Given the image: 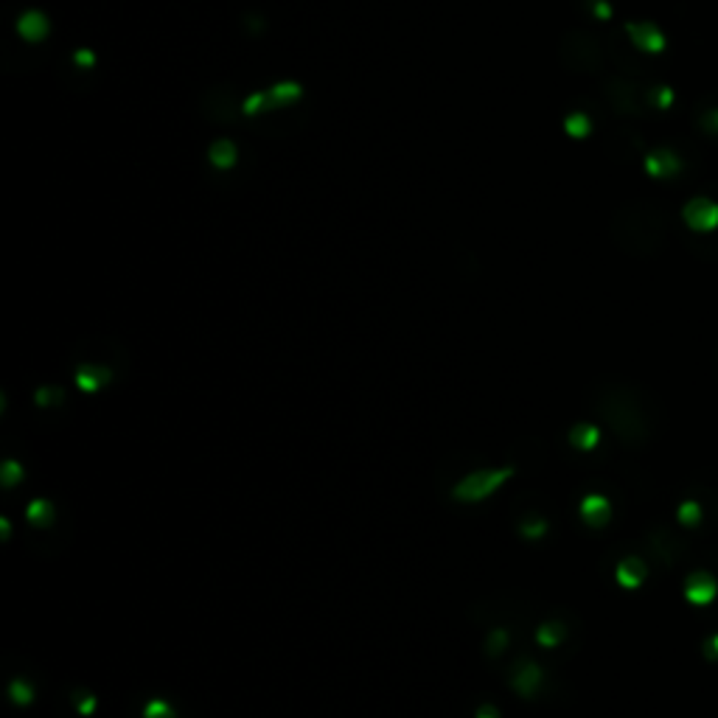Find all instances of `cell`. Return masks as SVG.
Returning <instances> with one entry per match:
<instances>
[{
	"label": "cell",
	"instance_id": "1",
	"mask_svg": "<svg viewBox=\"0 0 718 718\" xmlns=\"http://www.w3.org/2000/svg\"><path fill=\"white\" fill-rule=\"evenodd\" d=\"M665 230H668L665 214L657 205L642 202V199L626 202L612 219L615 241L634 256H648V253L660 250L665 241Z\"/></svg>",
	"mask_w": 718,
	"mask_h": 718
},
{
	"label": "cell",
	"instance_id": "2",
	"mask_svg": "<svg viewBox=\"0 0 718 718\" xmlns=\"http://www.w3.org/2000/svg\"><path fill=\"white\" fill-rule=\"evenodd\" d=\"M558 56L567 65V71H576V73H598L606 59L600 40L586 28H570L561 37Z\"/></svg>",
	"mask_w": 718,
	"mask_h": 718
},
{
	"label": "cell",
	"instance_id": "3",
	"mask_svg": "<svg viewBox=\"0 0 718 718\" xmlns=\"http://www.w3.org/2000/svg\"><path fill=\"white\" fill-rule=\"evenodd\" d=\"M511 474H514V469H477V472H472V474H466L463 480H457L454 483V489H452V496L457 499V502H466V505H474V502H483V499H489L496 489H502L508 480H511Z\"/></svg>",
	"mask_w": 718,
	"mask_h": 718
},
{
	"label": "cell",
	"instance_id": "4",
	"mask_svg": "<svg viewBox=\"0 0 718 718\" xmlns=\"http://www.w3.org/2000/svg\"><path fill=\"white\" fill-rule=\"evenodd\" d=\"M603 93H606L612 110L620 113V115H642V113L648 110L645 90L640 88L637 82L626 79V76L606 79V82H603Z\"/></svg>",
	"mask_w": 718,
	"mask_h": 718
},
{
	"label": "cell",
	"instance_id": "5",
	"mask_svg": "<svg viewBox=\"0 0 718 718\" xmlns=\"http://www.w3.org/2000/svg\"><path fill=\"white\" fill-rule=\"evenodd\" d=\"M682 219L687 222L690 230L696 233H707L718 227V202L707 199V197H696L682 208Z\"/></svg>",
	"mask_w": 718,
	"mask_h": 718
},
{
	"label": "cell",
	"instance_id": "6",
	"mask_svg": "<svg viewBox=\"0 0 718 718\" xmlns=\"http://www.w3.org/2000/svg\"><path fill=\"white\" fill-rule=\"evenodd\" d=\"M645 172L651 175V177L657 180H668V177H676L679 172H682V157L671 152V149H654V152H648L645 155Z\"/></svg>",
	"mask_w": 718,
	"mask_h": 718
},
{
	"label": "cell",
	"instance_id": "7",
	"mask_svg": "<svg viewBox=\"0 0 718 718\" xmlns=\"http://www.w3.org/2000/svg\"><path fill=\"white\" fill-rule=\"evenodd\" d=\"M626 34L634 48L648 51V53H660L665 48V34L654 26V23H628Z\"/></svg>",
	"mask_w": 718,
	"mask_h": 718
},
{
	"label": "cell",
	"instance_id": "8",
	"mask_svg": "<svg viewBox=\"0 0 718 718\" xmlns=\"http://www.w3.org/2000/svg\"><path fill=\"white\" fill-rule=\"evenodd\" d=\"M541 679H544V671L538 668L536 662H531V660H522V662L516 665L514 676H511V685H514V690H516L519 696L531 699V696H536V693H538V687H541Z\"/></svg>",
	"mask_w": 718,
	"mask_h": 718
},
{
	"label": "cell",
	"instance_id": "9",
	"mask_svg": "<svg viewBox=\"0 0 718 718\" xmlns=\"http://www.w3.org/2000/svg\"><path fill=\"white\" fill-rule=\"evenodd\" d=\"M609 516H612V505H609V499H606V496H600V494H589V496H583L581 519L589 525V528H603V525L609 522Z\"/></svg>",
	"mask_w": 718,
	"mask_h": 718
},
{
	"label": "cell",
	"instance_id": "10",
	"mask_svg": "<svg viewBox=\"0 0 718 718\" xmlns=\"http://www.w3.org/2000/svg\"><path fill=\"white\" fill-rule=\"evenodd\" d=\"M113 379V373L101 365H79L76 368V387L82 393H98L101 387H107Z\"/></svg>",
	"mask_w": 718,
	"mask_h": 718
},
{
	"label": "cell",
	"instance_id": "11",
	"mask_svg": "<svg viewBox=\"0 0 718 718\" xmlns=\"http://www.w3.org/2000/svg\"><path fill=\"white\" fill-rule=\"evenodd\" d=\"M645 578V564L640 561V558H623L620 564H618V581L628 586V589H634V586H640V581Z\"/></svg>",
	"mask_w": 718,
	"mask_h": 718
},
{
	"label": "cell",
	"instance_id": "12",
	"mask_svg": "<svg viewBox=\"0 0 718 718\" xmlns=\"http://www.w3.org/2000/svg\"><path fill=\"white\" fill-rule=\"evenodd\" d=\"M45 31H48V20H45V14H40V11H28V14H23V17H20V34H23L26 40L37 43L40 37H45Z\"/></svg>",
	"mask_w": 718,
	"mask_h": 718
},
{
	"label": "cell",
	"instance_id": "13",
	"mask_svg": "<svg viewBox=\"0 0 718 718\" xmlns=\"http://www.w3.org/2000/svg\"><path fill=\"white\" fill-rule=\"evenodd\" d=\"M26 519L34 528H48L53 522V505L48 499H31V505L26 508Z\"/></svg>",
	"mask_w": 718,
	"mask_h": 718
},
{
	"label": "cell",
	"instance_id": "14",
	"mask_svg": "<svg viewBox=\"0 0 718 718\" xmlns=\"http://www.w3.org/2000/svg\"><path fill=\"white\" fill-rule=\"evenodd\" d=\"M600 441V432H598V427H592V424H576L573 430H570V444L576 449H592L595 444Z\"/></svg>",
	"mask_w": 718,
	"mask_h": 718
},
{
	"label": "cell",
	"instance_id": "15",
	"mask_svg": "<svg viewBox=\"0 0 718 718\" xmlns=\"http://www.w3.org/2000/svg\"><path fill=\"white\" fill-rule=\"evenodd\" d=\"M567 637V628L561 626L558 620H547V623H541L536 628V640L538 645H544V648H553V645H558L561 640Z\"/></svg>",
	"mask_w": 718,
	"mask_h": 718
},
{
	"label": "cell",
	"instance_id": "16",
	"mask_svg": "<svg viewBox=\"0 0 718 718\" xmlns=\"http://www.w3.org/2000/svg\"><path fill=\"white\" fill-rule=\"evenodd\" d=\"M713 578H707V576H693L690 581H687V598L690 600H696V603H704V600H710L713 598Z\"/></svg>",
	"mask_w": 718,
	"mask_h": 718
},
{
	"label": "cell",
	"instance_id": "17",
	"mask_svg": "<svg viewBox=\"0 0 718 718\" xmlns=\"http://www.w3.org/2000/svg\"><path fill=\"white\" fill-rule=\"evenodd\" d=\"M9 699H11L17 707H28V704L34 702V687H31V682H26V679H11V685H9Z\"/></svg>",
	"mask_w": 718,
	"mask_h": 718
},
{
	"label": "cell",
	"instance_id": "18",
	"mask_svg": "<svg viewBox=\"0 0 718 718\" xmlns=\"http://www.w3.org/2000/svg\"><path fill=\"white\" fill-rule=\"evenodd\" d=\"M208 157H211V163L214 166H233V160H236V146L230 143V140H217L214 146H211V152H208Z\"/></svg>",
	"mask_w": 718,
	"mask_h": 718
},
{
	"label": "cell",
	"instance_id": "19",
	"mask_svg": "<svg viewBox=\"0 0 718 718\" xmlns=\"http://www.w3.org/2000/svg\"><path fill=\"white\" fill-rule=\"evenodd\" d=\"M645 101H648V110H668L673 104V90L671 88H648L645 90Z\"/></svg>",
	"mask_w": 718,
	"mask_h": 718
},
{
	"label": "cell",
	"instance_id": "20",
	"mask_svg": "<svg viewBox=\"0 0 718 718\" xmlns=\"http://www.w3.org/2000/svg\"><path fill=\"white\" fill-rule=\"evenodd\" d=\"M696 124L699 130L710 137H718V107H704L696 113Z\"/></svg>",
	"mask_w": 718,
	"mask_h": 718
},
{
	"label": "cell",
	"instance_id": "21",
	"mask_svg": "<svg viewBox=\"0 0 718 718\" xmlns=\"http://www.w3.org/2000/svg\"><path fill=\"white\" fill-rule=\"evenodd\" d=\"M143 718H177V710L166 699H152L143 707Z\"/></svg>",
	"mask_w": 718,
	"mask_h": 718
},
{
	"label": "cell",
	"instance_id": "22",
	"mask_svg": "<svg viewBox=\"0 0 718 718\" xmlns=\"http://www.w3.org/2000/svg\"><path fill=\"white\" fill-rule=\"evenodd\" d=\"M519 534L525 538H538L547 534V522L541 519V516H528V519H522L519 522Z\"/></svg>",
	"mask_w": 718,
	"mask_h": 718
},
{
	"label": "cell",
	"instance_id": "23",
	"mask_svg": "<svg viewBox=\"0 0 718 718\" xmlns=\"http://www.w3.org/2000/svg\"><path fill=\"white\" fill-rule=\"evenodd\" d=\"M23 474H26V472H23V466H20L17 460H6L3 469H0V477H3V486H6V489L17 486V483L23 480Z\"/></svg>",
	"mask_w": 718,
	"mask_h": 718
},
{
	"label": "cell",
	"instance_id": "24",
	"mask_svg": "<svg viewBox=\"0 0 718 718\" xmlns=\"http://www.w3.org/2000/svg\"><path fill=\"white\" fill-rule=\"evenodd\" d=\"M564 127H567V132L573 135V137H583V135H589V118L583 113H573L564 121Z\"/></svg>",
	"mask_w": 718,
	"mask_h": 718
},
{
	"label": "cell",
	"instance_id": "25",
	"mask_svg": "<svg viewBox=\"0 0 718 718\" xmlns=\"http://www.w3.org/2000/svg\"><path fill=\"white\" fill-rule=\"evenodd\" d=\"M505 645H508V631L505 628H494L491 634H489V642H486L489 657H499Z\"/></svg>",
	"mask_w": 718,
	"mask_h": 718
},
{
	"label": "cell",
	"instance_id": "26",
	"mask_svg": "<svg viewBox=\"0 0 718 718\" xmlns=\"http://www.w3.org/2000/svg\"><path fill=\"white\" fill-rule=\"evenodd\" d=\"M34 399H37V404H40V407H53V404L65 402V393H62L59 387H40Z\"/></svg>",
	"mask_w": 718,
	"mask_h": 718
},
{
	"label": "cell",
	"instance_id": "27",
	"mask_svg": "<svg viewBox=\"0 0 718 718\" xmlns=\"http://www.w3.org/2000/svg\"><path fill=\"white\" fill-rule=\"evenodd\" d=\"M586 6H589V11H592L595 20H609V17H612L609 0H586Z\"/></svg>",
	"mask_w": 718,
	"mask_h": 718
},
{
	"label": "cell",
	"instance_id": "28",
	"mask_svg": "<svg viewBox=\"0 0 718 718\" xmlns=\"http://www.w3.org/2000/svg\"><path fill=\"white\" fill-rule=\"evenodd\" d=\"M76 707H79L82 716H90V713L95 710V699H93V696H82V699L76 702Z\"/></svg>",
	"mask_w": 718,
	"mask_h": 718
},
{
	"label": "cell",
	"instance_id": "29",
	"mask_svg": "<svg viewBox=\"0 0 718 718\" xmlns=\"http://www.w3.org/2000/svg\"><path fill=\"white\" fill-rule=\"evenodd\" d=\"M679 519H682V522H693V519H696V505H693V502L682 505V511H679Z\"/></svg>",
	"mask_w": 718,
	"mask_h": 718
},
{
	"label": "cell",
	"instance_id": "30",
	"mask_svg": "<svg viewBox=\"0 0 718 718\" xmlns=\"http://www.w3.org/2000/svg\"><path fill=\"white\" fill-rule=\"evenodd\" d=\"M474 718H499V713H496V707H491V704H480L477 713H474Z\"/></svg>",
	"mask_w": 718,
	"mask_h": 718
}]
</instances>
